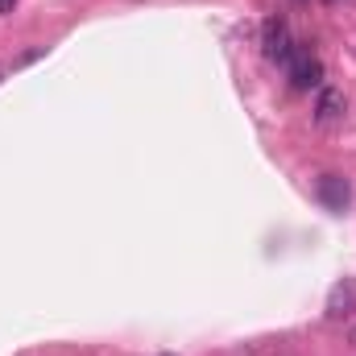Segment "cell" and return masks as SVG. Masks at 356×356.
Wrapping results in <instances>:
<instances>
[{"label":"cell","mask_w":356,"mask_h":356,"mask_svg":"<svg viewBox=\"0 0 356 356\" xmlns=\"http://www.w3.org/2000/svg\"><path fill=\"white\" fill-rule=\"evenodd\" d=\"M286 79L294 91H311V88H323V63L311 54V50H294L286 63Z\"/></svg>","instance_id":"1"},{"label":"cell","mask_w":356,"mask_h":356,"mask_svg":"<svg viewBox=\"0 0 356 356\" xmlns=\"http://www.w3.org/2000/svg\"><path fill=\"white\" fill-rule=\"evenodd\" d=\"M261 54H266L269 63H286L290 54H294V38H290V25L273 13L261 21Z\"/></svg>","instance_id":"2"},{"label":"cell","mask_w":356,"mask_h":356,"mask_svg":"<svg viewBox=\"0 0 356 356\" xmlns=\"http://www.w3.org/2000/svg\"><path fill=\"white\" fill-rule=\"evenodd\" d=\"M315 195H319V203L327 211H344L353 203V186H348V178H340V175H323L319 186H315Z\"/></svg>","instance_id":"3"},{"label":"cell","mask_w":356,"mask_h":356,"mask_svg":"<svg viewBox=\"0 0 356 356\" xmlns=\"http://www.w3.org/2000/svg\"><path fill=\"white\" fill-rule=\"evenodd\" d=\"M356 311V277H340L327 294V319H348Z\"/></svg>","instance_id":"4"},{"label":"cell","mask_w":356,"mask_h":356,"mask_svg":"<svg viewBox=\"0 0 356 356\" xmlns=\"http://www.w3.org/2000/svg\"><path fill=\"white\" fill-rule=\"evenodd\" d=\"M344 91L340 88H319V99H315V120L327 129V124H336V120H344Z\"/></svg>","instance_id":"5"},{"label":"cell","mask_w":356,"mask_h":356,"mask_svg":"<svg viewBox=\"0 0 356 356\" xmlns=\"http://www.w3.org/2000/svg\"><path fill=\"white\" fill-rule=\"evenodd\" d=\"M13 8H17V0H0V17H4V13H13Z\"/></svg>","instance_id":"6"},{"label":"cell","mask_w":356,"mask_h":356,"mask_svg":"<svg viewBox=\"0 0 356 356\" xmlns=\"http://www.w3.org/2000/svg\"><path fill=\"white\" fill-rule=\"evenodd\" d=\"M4 75H8V67H0V79H4Z\"/></svg>","instance_id":"7"},{"label":"cell","mask_w":356,"mask_h":356,"mask_svg":"<svg viewBox=\"0 0 356 356\" xmlns=\"http://www.w3.org/2000/svg\"><path fill=\"white\" fill-rule=\"evenodd\" d=\"M158 356H175V353H158Z\"/></svg>","instance_id":"8"},{"label":"cell","mask_w":356,"mask_h":356,"mask_svg":"<svg viewBox=\"0 0 356 356\" xmlns=\"http://www.w3.org/2000/svg\"><path fill=\"white\" fill-rule=\"evenodd\" d=\"M327 4H336V0H327Z\"/></svg>","instance_id":"9"}]
</instances>
